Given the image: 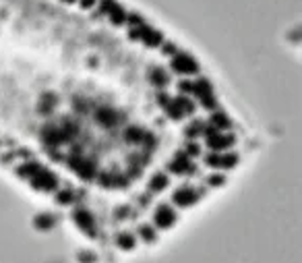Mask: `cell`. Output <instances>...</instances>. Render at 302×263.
Segmentation results:
<instances>
[{"label": "cell", "instance_id": "cell-1", "mask_svg": "<svg viewBox=\"0 0 302 263\" xmlns=\"http://www.w3.org/2000/svg\"><path fill=\"white\" fill-rule=\"evenodd\" d=\"M170 66H172V71L174 73H178V75H199V62H197L191 54L187 52H176L172 56V60H170Z\"/></svg>", "mask_w": 302, "mask_h": 263}, {"label": "cell", "instance_id": "cell-2", "mask_svg": "<svg viewBox=\"0 0 302 263\" xmlns=\"http://www.w3.org/2000/svg\"><path fill=\"white\" fill-rule=\"evenodd\" d=\"M166 112H168V116L174 118V120L184 118V116H193L195 114V104L189 98H174L166 104Z\"/></svg>", "mask_w": 302, "mask_h": 263}, {"label": "cell", "instance_id": "cell-3", "mask_svg": "<svg viewBox=\"0 0 302 263\" xmlns=\"http://www.w3.org/2000/svg\"><path fill=\"white\" fill-rule=\"evenodd\" d=\"M205 164L215 170H230L238 164V156L232 152H211L205 156Z\"/></svg>", "mask_w": 302, "mask_h": 263}, {"label": "cell", "instance_id": "cell-4", "mask_svg": "<svg viewBox=\"0 0 302 263\" xmlns=\"http://www.w3.org/2000/svg\"><path fill=\"white\" fill-rule=\"evenodd\" d=\"M203 139H205V145H207L211 152H226V150H230V147L236 143L234 137H232V135H226L224 131H219V133H215V135H209V137H203Z\"/></svg>", "mask_w": 302, "mask_h": 263}, {"label": "cell", "instance_id": "cell-5", "mask_svg": "<svg viewBox=\"0 0 302 263\" xmlns=\"http://www.w3.org/2000/svg\"><path fill=\"white\" fill-rule=\"evenodd\" d=\"M31 187L38 189V191H44V193L54 191L56 189V176L50 172V170L40 168L38 172L31 176Z\"/></svg>", "mask_w": 302, "mask_h": 263}, {"label": "cell", "instance_id": "cell-6", "mask_svg": "<svg viewBox=\"0 0 302 263\" xmlns=\"http://www.w3.org/2000/svg\"><path fill=\"white\" fill-rule=\"evenodd\" d=\"M174 222H176V211H174L168 203L157 205L155 211H153V224L157 228H164V230H166V228L174 226Z\"/></svg>", "mask_w": 302, "mask_h": 263}, {"label": "cell", "instance_id": "cell-7", "mask_svg": "<svg viewBox=\"0 0 302 263\" xmlns=\"http://www.w3.org/2000/svg\"><path fill=\"white\" fill-rule=\"evenodd\" d=\"M73 222L77 228H81L85 234L89 236H96V220H94V215H91L87 210L83 208H79L73 211Z\"/></svg>", "mask_w": 302, "mask_h": 263}, {"label": "cell", "instance_id": "cell-8", "mask_svg": "<svg viewBox=\"0 0 302 263\" xmlns=\"http://www.w3.org/2000/svg\"><path fill=\"white\" fill-rule=\"evenodd\" d=\"M197 199H199V193H197L193 187H180L172 193V203L178 205V208H189Z\"/></svg>", "mask_w": 302, "mask_h": 263}, {"label": "cell", "instance_id": "cell-9", "mask_svg": "<svg viewBox=\"0 0 302 263\" xmlns=\"http://www.w3.org/2000/svg\"><path fill=\"white\" fill-rule=\"evenodd\" d=\"M68 166H71L81 178H94V174H96V166H94V162H87L85 158L73 156L71 159H68Z\"/></svg>", "mask_w": 302, "mask_h": 263}, {"label": "cell", "instance_id": "cell-10", "mask_svg": "<svg viewBox=\"0 0 302 263\" xmlns=\"http://www.w3.org/2000/svg\"><path fill=\"white\" fill-rule=\"evenodd\" d=\"M170 172H174V174H191V172H195V164L189 162L187 154H178L176 159L170 164Z\"/></svg>", "mask_w": 302, "mask_h": 263}, {"label": "cell", "instance_id": "cell-11", "mask_svg": "<svg viewBox=\"0 0 302 263\" xmlns=\"http://www.w3.org/2000/svg\"><path fill=\"white\" fill-rule=\"evenodd\" d=\"M191 94H195L197 98H205V96H211L213 89H211V83L207 81V79H197V81H193V89Z\"/></svg>", "mask_w": 302, "mask_h": 263}, {"label": "cell", "instance_id": "cell-12", "mask_svg": "<svg viewBox=\"0 0 302 263\" xmlns=\"http://www.w3.org/2000/svg\"><path fill=\"white\" fill-rule=\"evenodd\" d=\"M98 118H100V122L106 124V127H112V124H116V122L120 120L118 112L112 110V108H100L98 110Z\"/></svg>", "mask_w": 302, "mask_h": 263}, {"label": "cell", "instance_id": "cell-13", "mask_svg": "<svg viewBox=\"0 0 302 263\" xmlns=\"http://www.w3.org/2000/svg\"><path fill=\"white\" fill-rule=\"evenodd\" d=\"M116 245H118L122 251H133L135 245H137V238L131 232H120L118 236H116Z\"/></svg>", "mask_w": 302, "mask_h": 263}, {"label": "cell", "instance_id": "cell-14", "mask_svg": "<svg viewBox=\"0 0 302 263\" xmlns=\"http://www.w3.org/2000/svg\"><path fill=\"white\" fill-rule=\"evenodd\" d=\"M209 124H213L217 131H224V133L232 127V122L226 118V114H224V112H215V110H213V114H211V122H209Z\"/></svg>", "mask_w": 302, "mask_h": 263}, {"label": "cell", "instance_id": "cell-15", "mask_svg": "<svg viewBox=\"0 0 302 263\" xmlns=\"http://www.w3.org/2000/svg\"><path fill=\"white\" fill-rule=\"evenodd\" d=\"M149 79H151V83L157 85V87H166L168 81H170V75L164 71V68H153V71L149 73Z\"/></svg>", "mask_w": 302, "mask_h": 263}, {"label": "cell", "instance_id": "cell-16", "mask_svg": "<svg viewBox=\"0 0 302 263\" xmlns=\"http://www.w3.org/2000/svg\"><path fill=\"white\" fill-rule=\"evenodd\" d=\"M168 182H170L168 174H164V172H157V174H153V176H151L149 189L153 191V193H157V191H164V189L168 187Z\"/></svg>", "mask_w": 302, "mask_h": 263}, {"label": "cell", "instance_id": "cell-17", "mask_svg": "<svg viewBox=\"0 0 302 263\" xmlns=\"http://www.w3.org/2000/svg\"><path fill=\"white\" fill-rule=\"evenodd\" d=\"M33 224H36V228H38V230H50V228L54 226V218H52V215H48V213H40L38 215V218L36 220H33Z\"/></svg>", "mask_w": 302, "mask_h": 263}, {"label": "cell", "instance_id": "cell-18", "mask_svg": "<svg viewBox=\"0 0 302 263\" xmlns=\"http://www.w3.org/2000/svg\"><path fill=\"white\" fill-rule=\"evenodd\" d=\"M139 236H141L145 243H153V241H155V228L151 226V224L139 226Z\"/></svg>", "mask_w": 302, "mask_h": 263}, {"label": "cell", "instance_id": "cell-19", "mask_svg": "<svg viewBox=\"0 0 302 263\" xmlns=\"http://www.w3.org/2000/svg\"><path fill=\"white\" fill-rule=\"evenodd\" d=\"M40 168H42V166H40V164H36V162H27V164H23V166L17 170V172H19L21 176H27V178H31L33 174L38 172Z\"/></svg>", "mask_w": 302, "mask_h": 263}, {"label": "cell", "instance_id": "cell-20", "mask_svg": "<svg viewBox=\"0 0 302 263\" xmlns=\"http://www.w3.org/2000/svg\"><path fill=\"white\" fill-rule=\"evenodd\" d=\"M124 139L131 141V143H135V141H143V131L137 129V127H129V129L124 131Z\"/></svg>", "mask_w": 302, "mask_h": 263}, {"label": "cell", "instance_id": "cell-21", "mask_svg": "<svg viewBox=\"0 0 302 263\" xmlns=\"http://www.w3.org/2000/svg\"><path fill=\"white\" fill-rule=\"evenodd\" d=\"M56 201L60 203V205H71V201H73V193L71 191H60L56 195Z\"/></svg>", "mask_w": 302, "mask_h": 263}, {"label": "cell", "instance_id": "cell-22", "mask_svg": "<svg viewBox=\"0 0 302 263\" xmlns=\"http://www.w3.org/2000/svg\"><path fill=\"white\" fill-rule=\"evenodd\" d=\"M201 131H203V122H201V120H197V122H193L191 127L187 129V135H189V137H199Z\"/></svg>", "mask_w": 302, "mask_h": 263}, {"label": "cell", "instance_id": "cell-23", "mask_svg": "<svg viewBox=\"0 0 302 263\" xmlns=\"http://www.w3.org/2000/svg\"><path fill=\"white\" fill-rule=\"evenodd\" d=\"M187 156H193V158H195V156H201V145L195 143V141L189 143V145H187Z\"/></svg>", "mask_w": 302, "mask_h": 263}, {"label": "cell", "instance_id": "cell-24", "mask_svg": "<svg viewBox=\"0 0 302 263\" xmlns=\"http://www.w3.org/2000/svg\"><path fill=\"white\" fill-rule=\"evenodd\" d=\"M79 261L81 263H96L98 257L94 253H85V251H83V253H79Z\"/></svg>", "mask_w": 302, "mask_h": 263}, {"label": "cell", "instance_id": "cell-25", "mask_svg": "<svg viewBox=\"0 0 302 263\" xmlns=\"http://www.w3.org/2000/svg\"><path fill=\"white\" fill-rule=\"evenodd\" d=\"M168 102H170V96L168 94H164V91H161V94H157V104L159 106H166Z\"/></svg>", "mask_w": 302, "mask_h": 263}, {"label": "cell", "instance_id": "cell-26", "mask_svg": "<svg viewBox=\"0 0 302 263\" xmlns=\"http://www.w3.org/2000/svg\"><path fill=\"white\" fill-rule=\"evenodd\" d=\"M180 91H187V94H191V89H193V81H189V79H187V81H180Z\"/></svg>", "mask_w": 302, "mask_h": 263}, {"label": "cell", "instance_id": "cell-27", "mask_svg": "<svg viewBox=\"0 0 302 263\" xmlns=\"http://www.w3.org/2000/svg\"><path fill=\"white\" fill-rule=\"evenodd\" d=\"M222 182H224V176L222 174H215V176H211V178H209V185H213V187H217V185H222Z\"/></svg>", "mask_w": 302, "mask_h": 263}]
</instances>
